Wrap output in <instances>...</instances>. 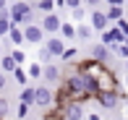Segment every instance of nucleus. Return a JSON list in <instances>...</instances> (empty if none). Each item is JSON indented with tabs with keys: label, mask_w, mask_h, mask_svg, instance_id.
<instances>
[{
	"label": "nucleus",
	"mask_w": 128,
	"mask_h": 120,
	"mask_svg": "<svg viewBox=\"0 0 128 120\" xmlns=\"http://www.w3.org/2000/svg\"><path fill=\"white\" fill-rule=\"evenodd\" d=\"M60 89L66 94V99H73V102H86L97 94V86H94V78H89L86 73L71 68L66 78H60Z\"/></svg>",
	"instance_id": "f257e3e1"
},
{
	"label": "nucleus",
	"mask_w": 128,
	"mask_h": 120,
	"mask_svg": "<svg viewBox=\"0 0 128 120\" xmlns=\"http://www.w3.org/2000/svg\"><path fill=\"white\" fill-rule=\"evenodd\" d=\"M8 16H10V24L24 26V24H32L34 8H32V3H26V0H18V3L8 5Z\"/></svg>",
	"instance_id": "f03ea898"
},
{
	"label": "nucleus",
	"mask_w": 128,
	"mask_h": 120,
	"mask_svg": "<svg viewBox=\"0 0 128 120\" xmlns=\"http://www.w3.org/2000/svg\"><path fill=\"white\" fill-rule=\"evenodd\" d=\"M94 86H97V91H115L118 89V78H115V73L107 65H102L94 73Z\"/></svg>",
	"instance_id": "7ed1b4c3"
},
{
	"label": "nucleus",
	"mask_w": 128,
	"mask_h": 120,
	"mask_svg": "<svg viewBox=\"0 0 128 120\" xmlns=\"http://www.w3.org/2000/svg\"><path fill=\"white\" fill-rule=\"evenodd\" d=\"M94 99L100 102V107H104V110H115V107L120 105V91H97Z\"/></svg>",
	"instance_id": "20e7f679"
},
{
	"label": "nucleus",
	"mask_w": 128,
	"mask_h": 120,
	"mask_svg": "<svg viewBox=\"0 0 128 120\" xmlns=\"http://www.w3.org/2000/svg\"><path fill=\"white\" fill-rule=\"evenodd\" d=\"M63 112V120H84V102H66V105L60 107Z\"/></svg>",
	"instance_id": "39448f33"
},
{
	"label": "nucleus",
	"mask_w": 128,
	"mask_h": 120,
	"mask_svg": "<svg viewBox=\"0 0 128 120\" xmlns=\"http://www.w3.org/2000/svg\"><path fill=\"white\" fill-rule=\"evenodd\" d=\"M24 42H29V44H42V39H44V31H42V26L39 24H24Z\"/></svg>",
	"instance_id": "423d86ee"
},
{
	"label": "nucleus",
	"mask_w": 128,
	"mask_h": 120,
	"mask_svg": "<svg viewBox=\"0 0 128 120\" xmlns=\"http://www.w3.org/2000/svg\"><path fill=\"white\" fill-rule=\"evenodd\" d=\"M34 105L42 107V110H50L52 107V89L50 86H34Z\"/></svg>",
	"instance_id": "0eeeda50"
},
{
	"label": "nucleus",
	"mask_w": 128,
	"mask_h": 120,
	"mask_svg": "<svg viewBox=\"0 0 128 120\" xmlns=\"http://www.w3.org/2000/svg\"><path fill=\"white\" fill-rule=\"evenodd\" d=\"M60 24H63V18L52 10V13H42V31L44 34H58V29H60Z\"/></svg>",
	"instance_id": "6e6552de"
},
{
	"label": "nucleus",
	"mask_w": 128,
	"mask_h": 120,
	"mask_svg": "<svg viewBox=\"0 0 128 120\" xmlns=\"http://www.w3.org/2000/svg\"><path fill=\"white\" fill-rule=\"evenodd\" d=\"M89 26L94 31H104L110 26V21H107V16H104V10L100 8H92V13H89Z\"/></svg>",
	"instance_id": "1a4fd4ad"
},
{
	"label": "nucleus",
	"mask_w": 128,
	"mask_h": 120,
	"mask_svg": "<svg viewBox=\"0 0 128 120\" xmlns=\"http://www.w3.org/2000/svg\"><path fill=\"white\" fill-rule=\"evenodd\" d=\"M60 71H63V68L55 65V63H44V65H42V78L47 84H60V78H63Z\"/></svg>",
	"instance_id": "9d476101"
},
{
	"label": "nucleus",
	"mask_w": 128,
	"mask_h": 120,
	"mask_svg": "<svg viewBox=\"0 0 128 120\" xmlns=\"http://www.w3.org/2000/svg\"><path fill=\"white\" fill-rule=\"evenodd\" d=\"M44 47H47V52L52 55V58H60L63 50H66V39H60V37H55V34H52L47 42H44Z\"/></svg>",
	"instance_id": "9b49d317"
},
{
	"label": "nucleus",
	"mask_w": 128,
	"mask_h": 120,
	"mask_svg": "<svg viewBox=\"0 0 128 120\" xmlns=\"http://www.w3.org/2000/svg\"><path fill=\"white\" fill-rule=\"evenodd\" d=\"M92 60L107 65V60H110V47H107V44H102V42H97L94 47H92Z\"/></svg>",
	"instance_id": "f8f14e48"
},
{
	"label": "nucleus",
	"mask_w": 128,
	"mask_h": 120,
	"mask_svg": "<svg viewBox=\"0 0 128 120\" xmlns=\"http://www.w3.org/2000/svg\"><path fill=\"white\" fill-rule=\"evenodd\" d=\"M5 37H8V42L13 44V47H21V44H24V31H21L18 24H10V29H8Z\"/></svg>",
	"instance_id": "ddd939ff"
},
{
	"label": "nucleus",
	"mask_w": 128,
	"mask_h": 120,
	"mask_svg": "<svg viewBox=\"0 0 128 120\" xmlns=\"http://www.w3.org/2000/svg\"><path fill=\"white\" fill-rule=\"evenodd\" d=\"M58 34H60V39H76V26H73L71 21H63Z\"/></svg>",
	"instance_id": "4468645a"
},
{
	"label": "nucleus",
	"mask_w": 128,
	"mask_h": 120,
	"mask_svg": "<svg viewBox=\"0 0 128 120\" xmlns=\"http://www.w3.org/2000/svg\"><path fill=\"white\" fill-rule=\"evenodd\" d=\"M10 73H13V78H16L18 86H26V84H29V76H26V68H24V65H16Z\"/></svg>",
	"instance_id": "2eb2a0df"
},
{
	"label": "nucleus",
	"mask_w": 128,
	"mask_h": 120,
	"mask_svg": "<svg viewBox=\"0 0 128 120\" xmlns=\"http://www.w3.org/2000/svg\"><path fill=\"white\" fill-rule=\"evenodd\" d=\"M104 16H107L110 24H112V21H118V18H123V5H107Z\"/></svg>",
	"instance_id": "dca6fc26"
},
{
	"label": "nucleus",
	"mask_w": 128,
	"mask_h": 120,
	"mask_svg": "<svg viewBox=\"0 0 128 120\" xmlns=\"http://www.w3.org/2000/svg\"><path fill=\"white\" fill-rule=\"evenodd\" d=\"M76 37H78V39H92V37H94V29H92L89 24L81 21V24H76Z\"/></svg>",
	"instance_id": "f3484780"
},
{
	"label": "nucleus",
	"mask_w": 128,
	"mask_h": 120,
	"mask_svg": "<svg viewBox=\"0 0 128 120\" xmlns=\"http://www.w3.org/2000/svg\"><path fill=\"white\" fill-rule=\"evenodd\" d=\"M8 29H10V16H8V8H3L0 10V39L8 34Z\"/></svg>",
	"instance_id": "a211bd4d"
},
{
	"label": "nucleus",
	"mask_w": 128,
	"mask_h": 120,
	"mask_svg": "<svg viewBox=\"0 0 128 120\" xmlns=\"http://www.w3.org/2000/svg\"><path fill=\"white\" fill-rule=\"evenodd\" d=\"M34 8H37L39 13H52V10H55V0H37Z\"/></svg>",
	"instance_id": "6ab92c4d"
},
{
	"label": "nucleus",
	"mask_w": 128,
	"mask_h": 120,
	"mask_svg": "<svg viewBox=\"0 0 128 120\" xmlns=\"http://www.w3.org/2000/svg\"><path fill=\"white\" fill-rule=\"evenodd\" d=\"M21 102L29 105V107L34 105V86H24V89H21Z\"/></svg>",
	"instance_id": "aec40b11"
},
{
	"label": "nucleus",
	"mask_w": 128,
	"mask_h": 120,
	"mask_svg": "<svg viewBox=\"0 0 128 120\" xmlns=\"http://www.w3.org/2000/svg\"><path fill=\"white\" fill-rule=\"evenodd\" d=\"M13 68H16V63H13L10 55H3V58H0V71H3V73H10Z\"/></svg>",
	"instance_id": "412c9836"
},
{
	"label": "nucleus",
	"mask_w": 128,
	"mask_h": 120,
	"mask_svg": "<svg viewBox=\"0 0 128 120\" xmlns=\"http://www.w3.org/2000/svg\"><path fill=\"white\" fill-rule=\"evenodd\" d=\"M26 76L29 78H42V63H32L26 68Z\"/></svg>",
	"instance_id": "4be33fe9"
},
{
	"label": "nucleus",
	"mask_w": 128,
	"mask_h": 120,
	"mask_svg": "<svg viewBox=\"0 0 128 120\" xmlns=\"http://www.w3.org/2000/svg\"><path fill=\"white\" fill-rule=\"evenodd\" d=\"M10 58H13V63H16V65H24V63H26V52H24V50H18V47H16V50H10Z\"/></svg>",
	"instance_id": "5701e85b"
},
{
	"label": "nucleus",
	"mask_w": 128,
	"mask_h": 120,
	"mask_svg": "<svg viewBox=\"0 0 128 120\" xmlns=\"http://www.w3.org/2000/svg\"><path fill=\"white\" fill-rule=\"evenodd\" d=\"M76 55H78V50H76V47H68V44H66V50H63L60 60H63V63H71V60H76Z\"/></svg>",
	"instance_id": "b1692460"
},
{
	"label": "nucleus",
	"mask_w": 128,
	"mask_h": 120,
	"mask_svg": "<svg viewBox=\"0 0 128 120\" xmlns=\"http://www.w3.org/2000/svg\"><path fill=\"white\" fill-rule=\"evenodd\" d=\"M115 55H120V58H128V39H126V42H120V44H115Z\"/></svg>",
	"instance_id": "393cba45"
},
{
	"label": "nucleus",
	"mask_w": 128,
	"mask_h": 120,
	"mask_svg": "<svg viewBox=\"0 0 128 120\" xmlns=\"http://www.w3.org/2000/svg\"><path fill=\"white\" fill-rule=\"evenodd\" d=\"M52 60H55V58H52V55L47 52V47H44V44H42V47H39V63H42V65H44V63H52Z\"/></svg>",
	"instance_id": "a878e982"
},
{
	"label": "nucleus",
	"mask_w": 128,
	"mask_h": 120,
	"mask_svg": "<svg viewBox=\"0 0 128 120\" xmlns=\"http://www.w3.org/2000/svg\"><path fill=\"white\" fill-rule=\"evenodd\" d=\"M71 13H73V21H78V24L86 18V10L84 8H71Z\"/></svg>",
	"instance_id": "bb28decb"
},
{
	"label": "nucleus",
	"mask_w": 128,
	"mask_h": 120,
	"mask_svg": "<svg viewBox=\"0 0 128 120\" xmlns=\"http://www.w3.org/2000/svg\"><path fill=\"white\" fill-rule=\"evenodd\" d=\"M16 115H18L21 120H24V118L29 115V105H24V102H18V112H16Z\"/></svg>",
	"instance_id": "cd10ccee"
},
{
	"label": "nucleus",
	"mask_w": 128,
	"mask_h": 120,
	"mask_svg": "<svg viewBox=\"0 0 128 120\" xmlns=\"http://www.w3.org/2000/svg\"><path fill=\"white\" fill-rule=\"evenodd\" d=\"M5 115H8V99L0 97V118H5Z\"/></svg>",
	"instance_id": "c85d7f7f"
},
{
	"label": "nucleus",
	"mask_w": 128,
	"mask_h": 120,
	"mask_svg": "<svg viewBox=\"0 0 128 120\" xmlns=\"http://www.w3.org/2000/svg\"><path fill=\"white\" fill-rule=\"evenodd\" d=\"M66 8H81V0H66Z\"/></svg>",
	"instance_id": "c756f323"
},
{
	"label": "nucleus",
	"mask_w": 128,
	"mask_h": 120,
	"mask_svg": "<svg viewBox=\"0 0 128 120\" xmlns=\"http://www.w3.org/2000/svg\"><path fill=\"white\" fill-rule=\"evenodd\" d=\"M5 81H8V78H5V73H3V71H0V91H3V89H5Z\"/></svg>",
	"instance_id": "7c9ffc66"
},
{
	"label": "nucleus",
	"mask_w": 128,
	"mask_h": 120,
	"mask_svg": "<svg viewBox=\"0 0 128 120\" xmlns=\"http://www.w3.org/2000/svg\"><path fill=\"white\" fill-rule=\"evenodd\" d=\"M107 5H126V0H104Z\"/></svg>",
	"instance_id": "2f4dec72"
},
{
	"label": "nucleus",
	"mask_w": 128,
	"mask_h": 120,
	"mask_svg": "<svg viewBox=\"0 0 128 120\" xmlns=\"http://www.w3.org/2000/svg\"><path fill=\"white\" fill-rule=\"evenodd\" d=\"M3 8H8V0H0V10Z\"/></svg>",
	"instance_id": "473e14b6"
},
{
	"label": "nucleus",
	"mask_w": 128,
	"mask_h": 120,
	"mask_svg": "<svg viewBox=\"0 0 128 120\" xmlns=\"http://www.w3.org/2000/svg\"><path fill=\"white\" fill-rule=\"evenodd\" d=\"M89 120H100V115H89Z\"/></svg>",
	"instance_id": "72a5a7b5"
},
{
	"label": "nucleus",
	"mask_w": 128,
	"mask_h": 120,
	"mask_svg": "<svg viewBox=\"0 0 128 120\" xmlns=\"http://www.w3.org/2000/svg\"><path fill=\"white\" fill-rule=\"evenodd\" d=\"M126 71H128V58H126Z\"/></svg>",
	"instance_id": "f704fd0d"
},
{
	"label": "nucleus",
	"mask_w": 128,
	"mask_h": 120,
	"mask_svg": "<svg viewBox=\"0 0 128 120\" xmlns=\"http://www.w3.org/2000/svg\"><path fill=\"white\" fill-rule=\"evenodd\" d=\"M126 89H128V76H126Z\"/></svg>",
	"instance_id": "c9c22d12"
},
{
	"label": "nucleus",
	"mask_w": 128,
	"mask_h": 120,
	"mask_svg": "<svg viewBox=\"0 0 128 120\" xmlns=\"http://www.w3.org/2000/svg\"><path fill=\"white\" fill-rule=\"evenodd\" d=\"M81 3H89V0H81Z\"/></svg>",
	"instance_id": "e433bc0d"
},
{
	"label": "nucleus",
	"mask_w": 128,
	"mask_h": 120,
	"mask_svg": "<svg viewBox=\"0 0 128 120\" xmlns=\"http://www.w3.org/2000/svg\"><path fill=\"white\" fill-rule=\"evenodd\" d=\"M126 5H128V0H126Z\"/></svg>",
	"instance_id": "4c0bfd02"
},
{
	"label": "nucleus",
	"mask_w": 128,
	"mask_h": 120,
	"mask_svg": "<svg viewBox=\"0 0 128 120\" xmlns=\"http://www.w3.org/2000/svg\"><path fill=\"white\" fill-rule=\"evenodd\" d=\"M0 120H5V118H0Z\"/></svg>",
	"instance_id": "58836bf2"
},
{
	"label": "nucleus",
	"mask_w": 128,
	"mask_h": 120,
	"mask_svg": "<svg viewBox=\"0 0 128 120\" xmlns=\"http://www.w3.org/2000/svg\"><path fill=\"white\" fill-rule=\"evenodd\" d=\"M42 120H44V118H42Z\"/></svg>",
	"instance_id": "ea45409f"
}]
</instances>
